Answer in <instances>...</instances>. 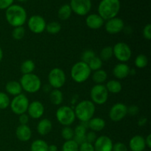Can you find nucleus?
I'll use <instances>...</instances> for the list:
<instances>
[{"label":"nucleus","mask_w":151,"mask_h":151,"mask_svg":"<svg viewBox=\"0 0 151 151\" xmlns=\"http://www.w3.org/2000/svg\"><path fill=\"white\" fill-rule=\"evenodd\" d=\"M5 18L7 23L13 27L23 26L27 20V11L22 6L13 4L6 9Z\"/></svg>","instance_id":"nucleus-1"},{"label":"nucleus","mask_w":151,"mask_h":151,"mask_svg":"<svg viewBox=\"0 0 151 151\" xmlns=\"http://www.w3.org/2000/svg\"><path fill=\"white\" fill-rule=\"evenodd\" d=\"M121 8L119 0H101L99 3L98 13L103 20H109L116 17Z\"/></svg>","instance_id":"nucleus-2"},{"label":"nucleus","mask_w":151,"mask_h":151,"mask_svg":"<svg viewBox=\"0 0 151 151\" xmlns=\"http://www.w3.org/2000/svg\"><path fill=\"white\" fill-rule=\"evenodd\" d=\"M75 114L81 122H88L94 116L95 106L91 100H82L76 106Z\"/></svg>","instance_id":"nucleus-3"},{"label":"nucleus","mask_w":151,"mask_h":151,"mask_svg":"<svg viewBox=\"0 0 151 151\" xmlns=\"http://www.w3.org/2000/svg\"><path fill=\"white\" fill-rule=\"evenodd\" d=\"M91 70L88 63L82 60L75 63L71 69V77L78 83H82L86 81L91 76Z\"/></svg>","instance_id":"nucleus-4"},{"label":"nucleus","mask_w":151,"mask_h":151,"mask_svg":"<svg viewBox=\"0 0 151 151\" xmlns=\"http://www.w3.org/2000/svg\"><path fill=\"white\" fill-rule=\"evenodd\" d=\"M22 90H24L27 93H35L40 90L41 87V79L35 74H27L23 75L20 81Z\"/></svg>","instance_id":"nucleus-5"},{"label":"nucleus","mask_w":151,"mask_h":151,"mask_svg":"<svg viewBox=\"0 0 151 151\" xmlns=\"http://www.w3.org/2000/svg\"><path fill=\"white\" fill-rule=\"evenodd\" d=\"M56 118L60 125L69 126L75 122L76 116L72 108L63 106H60L56 111Z\"/></svg>","instance_id":"nucleus-6"},{"label":"nucleus","mask_w":151,"mask_h":151,"mask_svg":"<svg viewBox=\"0 0 151 151\" xmlns=\"http://www.w3.org/2000/svg\"><path fill=\"white\" fill-rule=\"evenodd\" d=\"M90 97L93 103L97 105H103L107 102L109 98V91L106 86L103 84H96L91 88L90 91Z\"/></svg>","instance_id":"nucleus-7"},{"label":"nucleus","mask_w":151,"mask_h":151,"mask_svg":"<svg viewBox=\"0 0 151 151\" xmlns=\"http://www.w3.org/2000/svg\"><path fill=\"white\" fill-rule=\"evenodd\" d=\"M29 104V102L27 97L25 94H20L13 97L10 102V106L12 111L19 116L27 111Z\"/></svg>","instance_id":"nucleus-8"},{"label":"nucleus","mask_w":151,"mask_h":151,"mask_svg":"<svg viewBox=\"0 0 151 151\" xmlns=\"http://www.w3.org/2000/svg\"><path fill=\"white\" fill-rule=\"evenodd\" d=\"M66 81V74L60 68H54L48 75V81L50 86L55 89H59L65 84Z\"/></svg>","instance_id":"nucleus-9"},{"label":"nucleus","mask_w":151,"mask_h":151,"mask_svg":"<svg viewBox=\"0 0 151 151\" xmlns=\"http://www.w3.org/2000/svg\"><path fill=\"white\" fill-rule=\"evenodd\" d=\"M113 55L121 63H125L131 59V49L124 42L116 43L113 47Z\"/></svg>","instance_id":"nucleus-10"},{"label":"nucleus","mask_w":151,"mask_h":151,"mask_svg":"<svg viewBox=\"0 0 151 151\" xmlns=\"http://www.w3.org/2000/svg\"><path fill=\"white\" fill-rule=\"evenodd\" d=\"M72 11L78 16H86L91 9V0H71L69 3Z\"/></svg>","instance_id":"nucleus-11"},{"label":"nucleus","mask_w":151,"mask_h":151,"mask_svg":"<svg viewBox=\"0 0 151 151\" xmlns=\"http://www.w3.org/2000/svg\"><path fill=\"white\" fill-rule=\"evenodd\" d=\"M46 21L42 16L39 15H33L30 16L27 21L28 28L31 32L35 34H39L44 32L46 29Z\"/></svg>","instance_id":"nucleus-12"},{"label":"nucleus","mask_w":151,"mask_h":151,"mask_svg":"<svg viewBox=\"0 0 151 151\" xmlns=\"http://www.w3.org/2000/svg\"><path fill=\"white\" fill-rule=\"evenodd\" d=\"M128 114V107L122 103L113 105L109 111V117L114 122H119Z\"/></svg>","instance_id":"nucleus-13"},{"label":"nucleus","mask_w":151,"mask_h":151,"mask_svg":"<svg viewBox=\"0 0 151 151\" xmlns=\"http://www.w3.org/2000/svg\"><path fill=\"white\" fill-rule=\"evenodd\" d=\"M124 27H125V24L123 20L118 17H114L107 20L105 24L106 32L111 35H114L122 32L124 29Z\"/></svg>","instance_id":"nucleus-14"},{"label":"nucleus","mask_w":151,"mask_h":151,"mask_svg":"<svg viewBox=\"0 0 151 151\" xmlns=\"http://www.w3.org/2000/svg\"><path fill=\"white\" fill-rule=\"evenodd\" d=\"M94 151H112L113 142L107 136H101L94 142Z\"/></svg>","instance_id":"nucleus-15"},{"label":"nucleus","mask_w":151,"mask_h":151,"mask_svg":"<svg viewBox=\"0 0 151 151\" xmlns=\"http://www.w3.org/2000/svg\"><path fill=\"white\" fill-rule=\"evenodd\" d=\"M28 116L32 119H39L44 115V106L39 101H33L29 104L27 109Z\"/></svg>","instance_id":"nucleus-16"},{"label":"nucleus","mask_w":151,"mask_h":151,"mask_svg":"<svg viewBox=\"0 0 151 151\" xmlns=\"http://www.w3.org/2000/svg\"><path fill=\"white\" fill-rule=\"evenodd\" d=\"M86 24L90 29H98L104 24V20L101 16L97 13H92L87 16L86 19Z\"/></svg>","instance_id":"nucleus-17"},{"label":"nucleus","mask_w":151,"mask_h":151,"mask_svg":"<svg viewBox=\"0 0 151 151\" xmlns=\"http://www.w3.org/2000/svg\"><path fill=\"white\" fill-rule=\"evenodd\" d=\"M16 136L22 142H27L32 137V131L27 125H20L16 130Z\"/></svg>","instance_id":"nucleus-18"},{"label":"nucleus","mask_w":151,"mask_h":151,"mask_svg":"<svg viewBox=\"0 0 151 151\" xmlns=\"http://www.w3.org/2000/svg\"><path fill=\"white\" fill-rule=\"evenodd\" d=\"M129 66L125 63H119L116 64L113 69V75L117 79H124L130 75Z\"/></svg>","instance_id":"nucleus-19"},{"label":"nucleus","mask_w":151,"mask_h":151,"mask_svg":"<svg viewBox=\"0 0 151 151\" xmlns=\"http://www.w3.org/2000/svg\"><path fill=\"white\" fill-rule=\"evenodd\" d=\"M129 147L132 151H143L146 147L145 138L139 135L134 136L130 140Z\"/></svg>","instance_id":"nucleus-20"},{"label":"nucleus","mask_w":151,"mask_h":151,"mask_svg":"<svg viewBox=\"0 0 151 151\" xmlns=\"http://www.w3.org/2000/svg\"><path fill=\"white\" fill-rule=\"evenodd\" d=\"M52 128V123L49 119H42L37 125V131L41 136H46L50 134Z\"/></svg>","instance_id":"nucleus-21"},{"label":"nucleus","mask_w":151,"mask_h":151,"mask_svg":"<svg viewBox=\"0 0 151 151\" xmlns=\"http://www.w3.org/2000/svg\"><path fill=\"white\" fill-rule=\"evenodd\" d=\"M88 128L91 130V131L97 132L101 131L106 126V121L101 117H92L88 122Z\"/></svg>","instance_id":"nucleus-22"},{"label":"nucleus","mask_w":151,"mask_h":151,"mask_svg":"<svg viewBox=\"0 0 151 151\" xmlns=\"http://www.w3.org/2000/svg\"><path fill=\"white\" fill-rule=\"evenodd\" d=\"M5 90L7 94L15 97L22 94V88L20 83L16 81H11L7 83L5 86Z\"/></svg>","instance_id":"nucleus-23"},{"label":"nucleus","mask_w":151,"mask_h":151,"mask_svg":"<svg viewBox=\"0 0 151 151\" xmlns=\"http://www.w3.org/2000/svg\"><path fill=\"white\" fill-rule=\"evenodd\" d=\"M50 102L55 106H59L62 103L63 100V93L60 89H54L50 94Z\"/></svg>","instance_id":"nucleus-24"},{"label":"nucleus","mask_w":151,"mask_h":151,"mask_svg":"<svg viewBox=\"0 0 151 151\" xmlns=\"http://www.w3.org/2000/svg\"><path fill=\"white\" fill-rule=\"evenodd\" d=\"M106 88H107L109 93L111 94H118L122 91V86L119 81H116V80H111L109 81L106 85Z\"/></svg>","instance_id":"nucleus-25"},{"label":"nucleus","mask_w":151,"mask_h":151,"mask_svg":"<svg viewBox=\"0 0 151 151\" xmlns=\"http://www.w3.org/2000/svg\"><path fill=\"white\" fill-rule=\"evenodd\" d=\"M72 11L71 9L70 5L69 4H63L61 7L59 8L58 11V18L61 20H67L70 18L71 15H72Z\"/></svg>","instance_id":"nucleus-26"},{"label":"nucleus","mask_w":151,"mask_h":151,"mask_svg":"<svg viewBox=\"0 0 151 151\" xmlns=\"http://www.w3.org/2000/svg\"><path fill=\"white\" fill-rule=\"evenodd\" d=\"M107 72L103 69L94 71L92 75V80L96 84H103L107 80Z\"/></svg>","instance_id":"nucleus-27"},{"label":"nucleus","mask_w":151,"mask_h":151,"mask_svg":"<svg viewBox=\"0 0 151 151\" xmlns=\"http://www.w3.org/2000/svg\"><path fill=\"white\" fill-rule=\"evenodd\" d=\"M48 144L42 139H36L31 144V151H48Z\"/></svg>","instance_id":"nucleus-28"},{"label":"nucleus","mask_w":151,"mask_h":151,"mask_svg":"<svg viewBox=\"0 0 151 151\" xmlns=\"http://www.w3.org/2000/svg\"><path fill=\"white\" fill-rule=\"evenodd\" d=\"M35 63L32 60H26L21 65V72L23 75L31 74L35 69Z\"/></svg>","instance_id":"nucleus-29"},{"label":"nucleus","mask_w":151,"mask_h":151,"mask_svg":"<svg viewBox=\"0 0 151 151\" xmlns=\"http://www.w3.org/2000/svg\"><path fill=\"white\" fill-rule=\"evenodd\" d=\"M46 30L48 33L51 35H55L58 34L61 29V25L57 22H52L46 25Z\"/></svg>","instance_id":"nucleus-30"},{"label":"nucleus","mask_w":151,"mask_h":151,"mask_svg":"<svg viewBox=\"0 0 151 151\" xmlns=\"http://www.w3.org/2000/svg\"><path fill=\"white\" fill-rule=\"evenodd\" d=\"M135 66L139 69H143V68L146 67L148 63V59H147V56L145 55L140 54L137 56L135 59Z\"/></svg>","instance_id":"nucleus-31"},{"label":"nucleus","mask_w":151,"mask_h":151,"mask_svg":"<svg viewBox=\"0 0 151 151\" xmlns=\"http://www.w3.org/2000/svg\"><path fill=\"white\" fill-rule=\"evenodd\" d=\"M113 48L111 47H106L102 49L100 54V58L102 60L107 61L113 57Z\"/></svg>","instance_id":"nucleus-32"},{"label":"nucleus","mask_w":151,"mask_h":151,"mask_svg":"<svg viewBox=\"0 0 151 151\" xmlns=\"http://www.w3.org/2000/svg\"><path fill=\"white\" fill-rule=\"evenodd\" d=\"M88 66H89L90 69L92 71H97L99 69H101L102 66H103V60L100 58V57L95 56L93 59H91L89 62L88 63Z\"/></svg>","instance_id":"nucleus-33"},{"label":"nucleus","mask_w":151,"mask_h":151,"mask_svg":"<svg viewBox=\"0 0 151 151\" xmlns=\"http://www.w3.org/2000/svg\"><path fill=\"white\" fill-rule=\"evenodd\" d=\"M79 145L73 139L68 140L63 143L62 146V151H78Z\"/></svg>","instance_id":"nucleus-34"},{"label":"nucleus","mask_w":151,"mask_h":151,"mask_svg":"<svg viewBox=\"0 0 151 151\" xmlns=\"http://www.w3.org/2000/svg\"><path fill=\"white\" fill-rule=\"evenodd\" d=\"M24 35L25 29L23 26L14 27V29H13V32H12V36L15 40H17V41L22 39L24 37Z\"/></svg>","instance_id":"nucleus-35"},{"label":"nucleus","mask_w":151,"mask_h":151,"mask_svg":"<svg viewBox=\"0 0 151 151\" xmlns=\"http://www.w3.org/2000/svg\"><path fill=\"white\" fill-rule=\"evenodd\" d=\"M74 135H75L74 130L72 129V128H70L69 126H65L64 128L62 129L61 136L66 141L73 139Z\"/></svg>","instance_id":"nucleus-36"},{"label":"nucleus","mask_w":151,"mask_h":151,"mask_svg":"<svg viewBox=\"0 0 151 151\" xmlns=\"http://www.w3.org/2000/svg\"><path fill=\"white\" fill-rule=\"evenodd\" d=\"M10 100L6 93L0 91V109H5L10 106Z\"/></svg>","instance_id":"nucleus-37"},{"label":"nucleus","mask_w":151,"mask_h":151,"mask_svg":"<svg viewBox=\"0 0 151 151\" xmlns=\"http://www.w3.org/2000/svg\"><path fill=\"white\" fill-rule=\"evenodd\" d=\"M87 128H88L87 122H81L75 128L74 131V133H75L74 136H86Z\"/></svg>","instance_id":"nucleus-38"},{"label":"nucleus","mask_w":151,"mask_h":151,"mask_svg":"<svg viewBox=\"0 0 151 151\" xmlns=\"http://www.w3.org/2000/svg\"><path fill=\"white\" fill-rule=\"evenodd\" d=\"M96 56L95 53L93 50H87L83 52L82 55V61L85 62V63H88L91 59L94 58Z\"/></svg>","instance_id":"nucleus-39"},{"label":"nucleus","mask_w":151,"mask_h":151,"mask_svg":"<svg viewBox=\"0 0 151 151\" xmlns=\"http://www.w3.org/2000/svg\"><path fill=\"white\" fill-rule=\"evenodd\" d=\"M78 151H94V145L86 142L79 145V150Z\"/></svg>","instance_id":"nucleus-40"},{"label":"nucleus","mask_w":151,"mask_h":151,"mask_svg":"<svg viewBox=\"0 0 151 151\" xmlns=\"http://www.w3.org/2000/svg\"><path fill=\"white\" fill-rule=\"evenodd\" d=\"M143 36L145 39H147V41L150 40L151 38V24H147L145 26L144 29L142 31Z\"/></svg>","instance_id":"nucleus-41"},{"label":"nucleus","mask_w":151,"mask_h":151,"mask_svg":"<svg viewBox=\"0 0 151 151\" xmlns=\"http://www.w3.org/2000/svg\"><path fill=\"white\" fill-rule=\"evenodd\" d=\"M112 151H128V147L124 143L117 142L113 145Z\"/></svg>","instance_id":"nucleus-42"},{"label":"nucleus","mask_w":151,"mask_h":151,"mask_svg":"<svg viewBox=\"0 0 151 151\" xmlns=\"http://www.w3.org/2000/svg\"><path fill=\"white\" fill-rule=\"evenodd\" d=\"M97 135H96L95 132L94 131H90L88 134H86V142L88 143H91L93 144L94 143V142L97 139Z\"/></svg>","instance_id":"nucleus-43"},{"label":"nucleus","mask_w":151,"mask_h":151,"mask_svg":"<svg viewBox=\"0 0 151 151\" xmlns=\"http://www.w3.org/2000/svg\"><path fill=\"white\" fill-rule=\"evenodd\" d=\"M14 0H0V10H6L13 4Z\"/></svg>","instance_id":"nucleus-44"},{"label":"nucleus","mask_w":151,"mask_h":151,"mask_svg":"<svg viewBox=\"0 0 151 151\" xmlns=\"http://www.w3.org/2000/svg\"><path fill=\"white\" fill-rule=\"evenodd\" d=\"M29 116L26 113L23 114L19 115V121L20 125H27L28 122H29Z\"/></svg>","instance_id":"nucleus-45"},{"label":"nucleus","mask_w":151,"mask_h":151,"mask_svg":"<svg viewBox=\"0 0 151 151\" xmlns=\"http://www.w3.org/2000/svg\"><path fill=\"white\" fill-rule=\"evenodd\" d=\"M139 112V108L137 107L135 105H132L130 107L128 108V114H129L130 115H132V116H134V115L137 114Z\"/></svg>","instance_id":"nucleus-46"},{"label":"nucleus","mask_w":151,"mask_h":151,"mask_svg":"<svg viewBox=\"0 0 151 151\" xmlns=\"http://www.w3.org/2000/svg\"><path fill=\"white\" fill-rule=\"evenodd\" d=\"M147 122V118H146V117H142V118H140L139 120L138 124H139V125H140V126H144V125H146Z\"/></svg>","instance_id":"nucleus-47"},{"label":"nucleus","mask_w":151,"mask_h":151,"mask_svg":"<svg viewBox=\"0 0 151 151\" xmlns=\"http://www.w3.org/2000/svg\"><path fill=\"white\" fill-rule=\"evenodd\" d=\"M145 140L146 146H147V147H149V148H150L151 147V135L150 134H149V135L146 137V139H145Z\"/></svg>","instance_id":"nucleus-48"},{"label":"nucleus","mask_w":151,"mask_h":151,"mask_svg":"<svg viewBox=\"0 0 151 151\" xmlns=\"http://www.w3.org/2000/svg\"><path fill=\"white\" fill-rule=\"evenodd\" d=\"M48 151H58V147L55 145H51L48 146Z\"/></svg>","instance_id":"nucleus-49"},{"label":"nucleus","mask_w":151,"mask_h":151,"mask_svg":"<svg viewBox=\"0 0 151 151\" xmlns=\"http://www.w3.org/2000/svg\"><path fill=\"white\" fill-rule=\"evenodd\" d=\"M3 58V51L1 48H0V62L1 61Z\"/></svg>","instance_id":"nucleus-50"},{"label":"nucleus","mask_w":151,"mask_h":151,"mask_svg":"<svg viewBox=\"0 0 151 151\" xmlns=\"http://www.w3.org/2000/svg\"><path fill=\"white\" fill-rule=\"evenodd\" d=\"M18 1H20V2H24V1H27V0H16Z\"/></svg>","instance_id":"nucleus-51"}]
</instances>
